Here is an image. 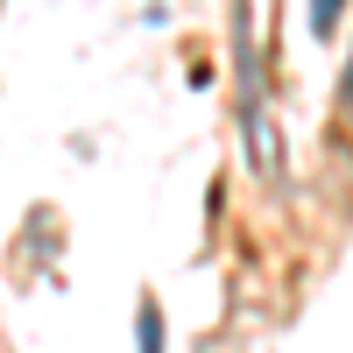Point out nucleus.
Segmentation results:
<instances>
[{"instance_id":"1","label":"nucleus","mask_w":353,"mask_h":353,"mask_svg":"<svg viewBox=\"0 0 353 353\" xmlns=\"http://www.w3.org/2000/svg\"><path fill=\"white\" fill-rule=\"evenodd\" d=\"M134 353H163V311H156V297H141V311H134Z\"/></svg>"},{"instance_id":"2","label":"nucleus","mask_w":353,"mask_h":353,"mask_svg":"<svg viewBox=\"0 0 353 353\" xmlns=\"http://www.w3.org/2000/svg\"><path fill=\"white\" fill-rule=\"evenodd\" d=\"M346 0H311V36H332V21H339Z\"/></svg>"},{"instance_id":"3","label":"nucleus","mask_w":353,"mask_h":353,"mask_svg":"<svg viewBox=\"0 0 353 353\" xmlns=\"http://www.w3.org/2000/svg\"><path fill=\"white\" fill-rule=\"evenodd\" d=\"M339 92H346V113H353V57H346V85H339Z\"/></svg>"}]
</instances>
